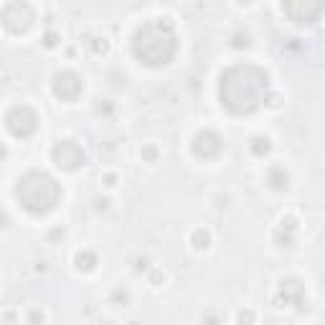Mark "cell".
I'll list each match as a JSON object with an SVG mask.
<instances>
[{
  "instance_id": "1",
  "label": "cell",
  "mask_w": 325,
  "mask_h": 325,
  "mask_svg": "<svg viewBox=\"0 0 325 325\" xmlns=\"http://www.w3.org/2000/svg\"><path fill=\"white\" fill-rule=\"evenodd\" d=\"M269 76L257 64H234L221 74L219 97L231 114H249L267 99Z\"/></svg>"
},
{
  "instance_id": "2",
  "label": "cell",
  "mask_w": 325,
  "mask_h": 325,
  "mask_svg": "<svg viewBox=\"0 0 325 325\" xmlns=\"http://www.w3.org/2000/svg\"><path fill=\"white\" fill-rule=\"evenodd\" d=\"M176 36L171 23L162 26V21L157 23H145L137 28L135 38H132V51L135 56L147 64V66H162V64H171L176 56Z\"/></svg>"
},
{
  "instance_id": "3",
  "label": "cell",
  "mask_w": 325,
  "mask_h": 325,
  "mask_svg": "<svg viewBox=\"0 0 325 325\" xmlns=\"http://www.w3.org/2000/svg\"><path fill=\"white\" fill-rule=\"evenodd\" d=\"M16 198L31 214H49L61 198V186L44 171H28L16 186Z\"/></svg>"
},
{
  "instance_id": "4",
  "label": "cell",
  "mask_w": 325,
  "mask_h": 325,
  "mask_svg": "<svg viewBox=\"0 0 325 325\" xmlns=\"http://www.w3.org/2000/svg\"><path fill=\"white\" fill-rule=\"evenodd\" d=\"M51 157H54V162H56V168H61V171H66V173L79 171L81 166H84V160H87L81 145L74 142V140H59V142L54 145V150H51Z\"/></svg>"
},
{
  "instance_id": "5",
  "label": "cell",
  "mask_w": 325,
  "mask_h": 325,
  "mask_svg": "<svg viewBox=\"0 0 325 325\" xmlns=\"http://www.w3.org/2000/svg\"><path fill=\"white\" fill-rule=\"evenodd\" d=\"M0 18H3V26L13 33H23L31 28L36 13L28 3H18V0H13V3H6L3 11H0Z\"/></svg>"
},
{
  "instance_id": "6",
  "label": "cell",
  "mask_w": 325,
  "mask_h": 325,
  "mask_svg": "<svg viewBox=\"0 0 325 325\" xmlns=\"http://www.w3.org/2000/svg\"><path fill=\"white\" fill-rule=\"evenodd\" d=\"M6 125H8V130H11L16 137H31V135L36 132V127H38V117H36V112H33L31 107L16 104V107L8 109V114H6Z\"/></svg>"
},
{
  "instance_id": "7",
  "label": "cell",
  "mask_w": 325,
  "mask_h": 325,
  "mask_svg": "<svg viewBox=\"0 0 325 325\" xmlns=\"http://www.w3.org/2000/svg\"><path fill=\"white\" fill-rule=\"evenodd\" d=\"M54 94L61 102H74L81 94V76L74 71H61L54 76Z\"/></svg>"
},
{
  "instance_id": "8",
  "label": "cell",
  "mask_w": 325,
  "mask_h": 325,
  "mask_svg": "<svg viewBox=\"0 0 325 325\" xmlns=\"http://www.w3.org/2000/svg\"><path fill=\"white\" fill-rule=\"evenodd\" d=\"M221 147H224V142H221V137H219L214 130H201V132H196V137H193V152H196L198 157H203V160L216 157V155L221 152Z\"/></svg>"
},
{
  "instance_id": "9",
  "label": "cell",
  "mask_w": 325,
  "mask_h": 325,
  "mask_svg": "<svg viewBox=\"0 0 325 325\" xmlns=\"http://www.w3.org/2000/svg\"><path fill=\"white\" fill-rule=\"evenodd\" d=\"M282 11L297 23H310L325 11V3H287L282 6Z\"/></svg>"
},
{
  "instance_id": "10",
  "label": "cell",
  "mask_w": 325,
  "mask_h": 325,
  "mask_svg": "<svg viewBox=\"0 0 325 325\" xmlns=\"http://www.w3.org/2000/svg\"><path fill=\"white\" fill-rule=\"evenodd\" d=\"M287 181H290V176H287V171H284L282 166H272L269 168V183H272V188H277V191L287 188Z\"/></svg>"
},
{
  "instance_id": "11",
  "label": "cell",
  "mask_w": 325,
  "mask_h": 325,
  "mask_svg": "<svg viewBox=\"0 0 325 325\" xmlns=\"http://www.w3.org/2000/svg\"><path fill=\"white\" fill-rule=\"evenodd\" d=\"M191 244H193V249H209L211 247V234L206 231V229H196L193 231V236H191Z\"/></svg>"
},
{
  "instance_id": "12",
  "label": "cell",
  "mask_w": 325,
  "mask_h": 325,
  "mask_svg": "<svg viewBox=\"0 0 325 325\" xmlns=\"http://www.w3.org/2000/svg\"><path fill=\"white\" fill-rule=\"evenodd\" d=\"M76 267H79L81 272H92V269L97 267V254H92V252H79V254H76Z\"/></svg>"
},
{
  "instance_id": "13",
  "label": "cell",
  "mask_w": 325,
  "mask_h": 325,
  "mask_svg": "<svg viewBox=\"0 0 325 325\" xmlns=\"http://www.w3.org/2000/svg\"><path fill=\"white\" fill-rule=\"evenodd\" d=\"M249 147H252V152H254V155H259V157H262V155H267V152H269V147H272V145H269V137H262V135H259V137H254V140H252V145H249Z\"/></svg>"
},
{
  "instance_id": "14",
  "label": "cell",
  "mask_w": 325,
  "mask_h": 325,
  "mask_svg": "<svg viewBox=\"0 0 325 325\" xmlns=\"http://www.w3.org/2000/svg\"><path fill=\"white\" fill-rule=\"evenodd\" d=\"M254 322V312L252 310H241L239 312V325H252Z\"/></svg>"
},
{
  "instance_id": "15",
  "label": "cell",
  "mask_w": 325,
  "mask_h": 325,
  "mask_svg": "<svg viewBox=\"0 0 325 325\" xmlns=\"http://www.w3.org/2000/svg\"><path fill=\"white\" fill-rule=\"evenodd\" d=\"M282 229L295 231V229H297V219H295V216H282Z\"/></svg>"
},
{
  "instance_id": "16",
  "label": "cell",
  "mask_w": 325,
  "mask_h": 325,
  "mask_svg": "<svg viewBox=\"0 0 325 325\" xmlns=\"http://www.w3.org/2000/svg\"><path fill=\"white\" fill-rule=\"evenodd\" d=\"M41 322H44V312H41V310H31L28 325H41Z\"/></svg>"
},
{
  "instance_id": "17",
  "label": "cell",
  "mask_w": 325,
  "mask_h": 325,
  "mask_svg": "<svg viewBox=\"0 0 325 325\" xmlns=\"http://www.w3.org/2000/svg\"><path fill=\"white\" fill-rule=\"evenodd\" d=\"M56 44H59V41H56V33H51V31H49V33H46V46L51 49V46H56Z\"/></svg>"
},
{
  "instance_id": "18",
  "label": "cell",
  "mask_w": 325,
  "mask_h": 325,
  "mask_svg": "<svg viewBox=\"0 0 325 325\" xmlns=\"http://www.w3.org/2000/svg\"><path fill=\"white\" fill-rule=\"evenodd\" d=\"M145 155L152 160V157H155V147H145Z\"/></svg>"
}]
</instances>
